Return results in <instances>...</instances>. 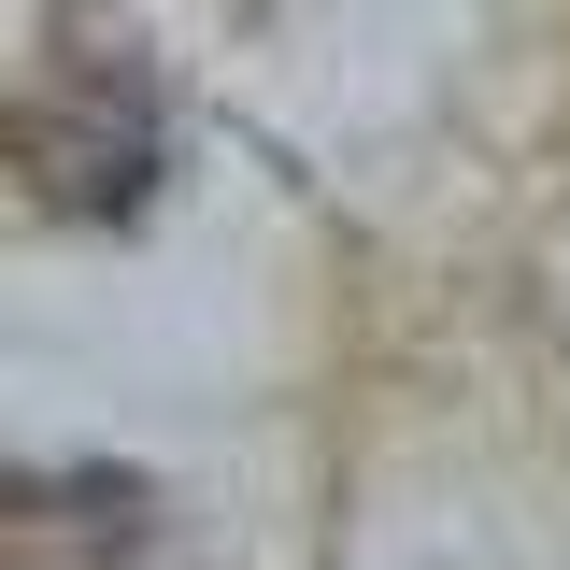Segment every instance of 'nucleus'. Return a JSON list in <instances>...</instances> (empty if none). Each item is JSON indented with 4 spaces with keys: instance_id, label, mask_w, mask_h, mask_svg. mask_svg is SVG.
Wrapping results in <instances>:
<instances>
[{
    "instance_id": "f257e3e1",
    "label": "nucleus",
    "mask_w": 570,
    "mask_h": 570,
    "mask_svg": "<svg viewBox=\"0 0 570 570\" xmlns=\"http://www.w3.org/2000/svg\"><path fill=\"white\" fill-rule=\"evenodd\" d=\"M157 157H171L157 71H142V43H115L100 14H71L58 43L29 58V86L0 100V171L58 214V228H129V214L157 200Z\"/></svg>"
},
{
    "instance_id": "f03ea898",
    "label": "nucleus",
    "mask_w": 570,
    "mask_h": 570,
    "mask_svg": "<svg viewBox=\"0 0 570 570\" xmlns=\"http://www.w3.org/2000/svg\"><path fill=\"white\" fill-rule=\"evenodd\" d=\"M157 557V485L115 456H43L0 471V570H142Z\"/></svg>"
}]
</instances>
